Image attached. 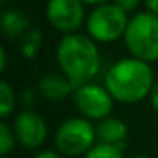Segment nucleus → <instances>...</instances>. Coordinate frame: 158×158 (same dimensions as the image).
Wrapping results in <instances>:
<instances>
[{
	"label": "nucleus",
	"mask_w": 158,
	"mask_h": 158,
	"mask_svg": "<svg viewBox=\"0 0 158 158\" xmlns=\"http://www.w3.org/2000/svg\"><path fill=\"white\" fill-rule=\"evenodd\" d=\"M107 92L123 104H134L151 94L153 70L150 63L138 58H123L116 61L104 77Z\"/></svg>",
	"instance_id": "f257e3e1"
},
{
	"label": "nucleus",
	"mask_w": 158,
	"mask_h": 158,
	"mask_svg": "<svg viewBox=\"0 0 158 158\" xmlns=\"http://www.w3.org/2000/svg\"><path fill=\"white\" fill-rule=\"evenodd\" d=\"M60 68L73 85L90 83L100 70V53L90 38L78 32L65 34L56 46Z\"/></svg>",
	"instance_id": "f03ea898"
},
{
	"label": "nucleus",
	"mask_w": 158,
	"mask_h": 158,
	"mask_svg": "<svg viewBox=\"0 0 158 158\" xmlns=\"http://www.w3.org/2000/svg\"><path fill=\"white\" fill-rule=\"evenodd\" d=\"M124 41L133 58L143 61L158 60V15L151 12H139L129 19Z\"/></svg>",
	"instance_id": "7ed1b4c3"
},
{
	"label": "nucleus",
	"mask_w": 158,
	"mask_h": 158,
	"mask_svg": "<svg viewBox=\"0 0 158 158\" xmlns=\"http://www.w3.org/2000/svg\"><path fill=\"white\" fill-rule=\"evenodd\" d=\"M95 129L89 119L72 117L60 124L55 134V143L61 153L68 156H78L82 153H89L95 144Z\"/></svg>",
	"instance_id": "20e7f679"
},
{
	"label": "nucleus",
	"mask_w": 158,
	"mask_h": 158,
	"mask_svg": "<svg viewBox=\"0 0 158 158\" xmlns=\"http://www.w3.org/2000/svg\"><path fill=\"white\" fill-rule=\"evenodd\" d=\"M129 19L116 4L97 5L87 19V31L95 41L109 43L124 36Z\"/></svg>",
	"instance_id": "39448f33"
},
{
	"label": "nucleus",
	"mask_w": 158,
	"mask_h": 158,
	"mask_svg": "<svg viewBox=\"0 0 158 158\" xmlns=\"http://www.w3.org/2000/svg\"><path fill=\"white\" fill-rule=\"evenodd\" d=\"M77 109L89 119H106L112 110V95L106 87L95 83H83L73 92Z\"/></svg>",
	"instance_id": "423d86ee"
},
{
	"label": "nucleus",
	"mask_w": 158,
	"mask_h": 158,
	"mask_svg": "<svg viewBox=\"0 0 158 158\" xmlns=\"http://www.w3.org/2000/svg\"><path fill=\"white\" fill-rule=\"evenodd\" d=\"M46 15L53 27L72 34L82 26L85 9L82 0H48Z\"/></svg>",
	"instance_id": "0eeeda50"
},
{
	"label": "nucleus",
	"mask_w": 158,
	"mask_h": 158,
	"mask_svg": "<svg viewBox=\"0 0 158 158\" xmlns=\"http://www.w3.org/2000/svg\"><path fill=\"white\" fill-rule=\"evenodd\" d=\"M14 134L26 148H39L46 141L48 127L46 123L34 110H22L14 121Z\"/></svg>",
	"instance_id": "6e6552de"
},
{
	"label": "nucleus",
	"mask_w": 158,
	"mask_h": 158,
	"mask_svg": "<svg viewBox=\"0 0 158 158\" xmlns=\"http://www.w3.org/2000/svg\"><path fill=\"white\" fill-rule=\"evenodd\" d=\"M95 133H97V138H99L100 143L121 148L127 136V126L121 119L106 117V119H102L95 126Z\"/></svg>",
	"instance_id": "1a4fd4ad"
},
{
	"label": "nucleus",
	"mask_w": 158,
	"mask_h": 158,
	"mask_svg": "<svg viewBox=\"0 0 158 158\" xmlns=\"http://www.w3.org/2000/svg\"><path fill=\"white\" fill-rule=\"evenodd\" d=\"M73 83L66 77H61L58 73H48L38 82V89L46 99L49 100H63L72 92Z\"/></svg>",
	"instance_id": "9d476101"
},
{
	"label": "nucleus",
	"mask_w": 158,
	"mask_h": 158,
	"mask_svg": "<svg viewBox=\"0 0 158 158\" xmlns=\"http://www.w3.org/2000/svg\"><path fill=\"white\" fill-rule=\"evenodd\" d=\"M29 27V19L24 12L15 10V9H7L2 12V29L5 36L9 38H17L24 34Z\"/></svg>",
	"instance_id": "9b49d317"
},
{
	"label": "nucleus",
	"mask_w": 158,
	"mask_h": 158,
	"mask_svg": "<svg viewBox=\"0 0 158 158\" xmlns=\"http://www.w3.org/2000/svg\"><path fill=\"white\" fill-rule=\"evenodd\" d=\"M14 104H15L14 90L5 80H2L0 82V116L7 117L14 109Z\"/></svg>",
	"instance_id": "f8f14e48"
},
{
	"label": "nucleus",
	"mask_w": 158,
	"mask_h": 158,
	"mask_svg": "<svg viewBox=\"0 0 158 158\" xmlns=\"http://www.w3.org/2000/svg\"><path fill=\"white\" fill-rule=\"evenodd\" d=\"M83 158H123V151H121V148L112 146V144L99 143V144H95Z\"/></svg>",
	"instance_id": "ddd939ff"
},
{
	"label": "nucleus",
	"mask_w": 158,
	"mask_h": 158,
	"mask_svg": "<svg viewBox=\"0 0 158 158\" xmlns=\"http://www.w3.org/2000/svg\"><path fill=\"white\" fill-rule=\"evenodd\" d=\"M14 148V133L7 123H0V153L7 155Z\"/></svg>",
	"instance_id": "4468645a"
},
{
	"label": "nucleus",
	"mask_w": 158,
	"mask_h": 158,
	"mask_svg": "<svg viewBox=\"0 0 158 158\" xmlns=\"http://www.w3.org/2000/svg\"><path fill=\"white\" fill-rule=\"evenodd\" d=\"M41 41V36L38 34V31H29L26 34V41H24V55L32 56L38 49V44Z\"/></svg>",
	"instance_id": "2eb2a0df"
},
{
	"label": "nucleus",
	"mask_w": 158,
	"mask_h": 158,
	"mask_svg": "<svg viewBox=\"0 0 158 158\" xmlns=\"http://www.w3.org/2000/svg\"><path fill=\"white\" fill-rule=\"evenodd\" d=\"M114 4L119 9H123L124 12H129V10H134L139 5V0H114Z\"/></svg>",
	"instance_id": "dca6fc26"
},
{
	"label": "nucleus",
	"mask_w": 158,
	"mask_h": 158,
	"mask_svg": "<svg viewBox=\"0 0 158 158\" xmlns=\"http://www.w3.org/2000/svg\"><path fill=\"white\" fill-rule=\"evenodd\" d=\"M150 100H151V106L153 109L158 112V82H155L153 89H151V94H150Z\"/></svg>",
	"instance_id": "f3484780"
},
{
	"label": "nucleus",
	"mask_w": 158,
	"mask_h": 158,
	"mask_svg": "<svg viewBox=\"0 0 158 158\" xmlns=\"http://www.w3.org/2000/svg\"><path fill=\"white\" fill-rule=\"evenodd\" d=\"M144 4L148 7V12L158 15V0H144Z\"/></svg>",
	"instance_id": "a211bd4d"
},
{
	"label": "nucleus",
	"mask_w": 158,
	"mask_h": 158,
	"mask_svg": "<svg viewBox=\"0 0 158 158\" xmlns=\"http://www.w3.org/2000/svg\"><path fill=\"white\" fill-rule=\"evenodd\" d=\"M7 66V51L5 48H0V70H5Z\"/></svg>",
	"instance_id": "6ab92c4d"
},
{
	"label": "nucleus",
	"mask_w": 158,
	"mask_h": 158,
	"mask_svg": "<svg viewBox=\"0 0 158 158\" xmlns=\"http://www.w3.org/2000/svg\"><path fill=\"white\" fill-rule=\"evenodd\" d=\"M34 158H61V156H60V155H56L55 151H49L48 150V151H41V153H38Z\"/></svg>",
	"instance_id": "aec40b11"
},
{
	"label": "nucleus",
	"mask_w": 158,
	"mask_h": 158,
	"mask_svg": "<svg viewBox=\"0 0 158 158\" xmlns=\"http://www.w3.org/2000/svg\"><path fill=\"white\" fill-rule=\"evenodd\" d=\"M83 4H90V5H102L107 4V0H82Z\"/></svg>",
	"instance_id": "412c9836"
},
{
	"label": "nucleus",
	"mask_w": 158,
	"mask_h": 158,
	"mask_svg": "<svg viewBox=\"0 0 158 158\" xmlns=\"http://www.w3.org/2000/svg\"><path fill=\"white\" fill-rule=\"evenodd\" d=\"M133 158H148V156H143V155H138V156H133Z\"/></svg>",
	"instance_id": "4be33fe9"
},
{
	"label": "nucleus",
	"mask_w": 158,
	"mask_h": 158,
	"mask_svg": "<svg viewBox=\"0 0 158 158\" xmlns=\"http://www.w3.org/2000/svg\"><path fill=\"white\" fill-rule=\"evenodd\" d=\"M2 2H5V0H2Z\"/></svg>",
	"instance_id": "5701e85b"
}]
</instances>
